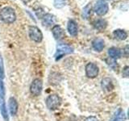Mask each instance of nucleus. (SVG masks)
Here are the masks:
<instances>
[{
	"label": "nucleus",
	"instance_id": "4be33fe9",
	"mask_svg": "<svg viewBox=\"0 0 129 121\" xmlns=\"http://www.w3.org/2000/svg\"><path fill=\"white\" fill-rule=\"evenodd\" d=\"M86 121H99V119L95 116H90L86 119Z\"/></svg>",
	"mask_w": 129,
	"mask_h": 121
},
{
	"label": "nucleus",
	"instance_id": "39448f33",
	"mask_svg": "<svg viewBox=\"0 0 129 121\" xmlns=\"http://www.w3.org/2000/svg\"><path fill=\"white\" fill-rule=\"evenodd\" d=\"M109 11V6L107 1L105 0H99L96 2L94 7V11L96 15L99 16H104L107 14Z\"/></svg>",
	"mask_w": 129,
	"mask_h": 121
},
{
	"label": "nucleus",
	"instance_id": "2eb2a0df",
	"mask_svg": "<svg viewBox=\"0 0 129 121\" xmlns=\"http://www.w3.org/2000/svg\"><path fill=\"white\" fill-rule=\"evenodd\" d=\"M108 55L109 57H111L114 60L119 59L121 57V51L119 48L115 47H111L108 49Z\"/></svg>",
	"mask_w": 129,
	"mask_h": 121
},
{
	"label": "nucleus",
	"instance_id": "a211bd4d",
	"mask_svg": "<svg viewBox=\"0 0 129 121\" xmlns=\"http://www.w3.org/2000/svg\"><path fill=\"white\" fill-rule=\"evenodd\" d=\"M102 87L104 90H107V91H110L113 89V84L110 78H104L102 80Z\"/></svg>",
	"mask_w": 129,
	"mask_h": 121
},
{
	"label": "nucleus",
	"instance_id": "6ab92c4d",
	"mask_svg": "<svg viewBox=\"0 0 129 121\" xmlns=\"http://www.w3.org/2000/svg\"><path fill=\"white\" fill-rule=\"evenodd\" d=\"M90 12H91V7L90 4H88L87 6H86L84 7V9L82 11V17L83 19H88L89 16L90 15Z\"/></svg>",
	"mask_w": 129,
	"mask_h": 121
},
{
	"label": "nucleus",
	"instance_id": "ddd939ff",
	"mask_svg": "<svg viewBox=\"0 0 129 121\" xmlns=\"http://www.w3.org/2000/svg\"><path fill=\"white\" fill-rule=\"evenodd\" d=\"M42 24L45 27H50L52 25H53L55 23V17L52 14H45L42 16L41 18Z\"/></svg>",
	"mask_w": 129,
	"mask_h": 121
},
{
	"label": "nucleus",
	"instance_id": "9b49d317",
	"mask_svg": "<svg viewBox=\"0 0 129 121\" xmlns=\"http://www.w3.org/2000/svg\"><path fill=\"white\" fill-rule=\"evenodd\" d=\"M4 95H0V112L5 121L9 120V115H8V111L7 109V105L5 103V99H4Z\"/></svg>",
	"mask_w": 129,
	"mask_h": 121
},
{
	"label": "nucleus",
	"instance_id": "f8f14e48",
	"mask_svg": "<svg viewBox=\"0 0 129 121\" xmlns=\"http://www.w3.org/2000/svg\"><path fill=\"white\" fill-rule=\"evenodd\" d=\"M92 47L96 52H102L105 47V41L102 38H95L92 41Z\"/></svg>",
	"mask_w": 129,
	"mask_h": 121
},
{
	"label": "nucleus",
	"instance_id": "5701e85b",
	"mask_svg": "<svg viewBox=\"0 0 129 121\" xmlns=\"http://www.w3.org/2000/svg\"><path fill=\"white\" fill-rule=\"evenodd\" d=\"M123 75H124L125 77H127L128 76V67L127 66H126L125 67L123 70Z\"/></svg>",
	"mask_w": 129,
	"mask_h": 121
},
{
	"label": "nucleus",
	"instance_id": "a878e982",
	"mask_svg": "<svg viewBox=\"0 0 129 121\" xmlns=\"http://www.w3.org/2000/svg\"><path fill=\"white\" fill-rule=\"evenodd\" d=\"M63 1H64V0H63Z\"/></svg>",
	"mask_w": 129,
	"mask_h": 121
},
{
	"label": "nucleus",
	"instance_id": "1a4fd4ad",
	"mask_svg": "<svg viewBox=\"0 0 129 121\" xmlns=\"http://www.w3.org/2000/svg\"><path fill=\"white\" fill-rule=\"evenodd\" d=\"M67 31L69 32L70 36H77L78 33V23H77L74 19H70L67 23Z\"/></svg>",
	"mask_w": 129,
	"mask_h": 121
},
{
	"label": "nucleus",
	"instance_id": "423d86ee",
	"mask_svg": "<svg viewBox=\"0 0 129 121\" xmlns=\"http://www.w3.org/2000/svg\"><path fill=\"white\" fill-rule=\"evenodd\" d=\"M85 70H86V75L90 78H96V77L99 75V66H97L95 63H93V62L88 63L86 66Z\"/></svg>",
	"mask_w": 129,
	"mask_h": 121
},
{
	"label": "nucleus",
	"instance_id": "9d476101",
	"mask_svg": "<svg viewBox=\"0 0 129 121\" xmlns=\"http://www.w3.org/2000/svg\"><path fill=\"white\" fill-rule=\"evenodd\" d=\"M8 109H9V111L12 116H14L17 114L18 110H19V104H18L17 100L15 98H13V97H11V98H10L9 100H8Z\"/></svg>",
	"mask_w": 129,
	"mask_h": 121
},
{
	"label": "nucleus",
	"instance_id": "f3484780",
	"mask_svg": "<svg viewBox=\"0 0 129 121\" xmlns=\"http://www.w3.org/2000/svg\"><path fill=\"white\" fill-rule=\"evenodd\" d=\"M111 121H126V115L122 109H119L115 112V115L113 116Z\"/></svg>",
	"mask_w": 129,
	"mask_h": 121
},
{
	"label": "nucleus",
	"instance_id": "412c9836",
	"mask_svg": "<svg viewBox=\"0 0 129 121\" xmlns=\"http://www.w3.org/2000/svg\"><path fill=\"white\" fill-rule=\"evenodd\" d=\"M57 4H59L57 8H60L64 6V1L63 0H54V6L56 7L57 6Z\"/></svg>",
	"mask_w": 129,
	"mask_h": 121
},
{
	"label": "nucleus",
	"instance_id": "dca6fc26",
	"mask_svg": "<svg viewBox=\"0 0 129 121\" xmlns=\"http://www.w3.org/2000/svg\"><path fill=\"white\" fill-rule=\"evenodd\" d=\"M113 36L115 39L118 40H125L127 38V33L123 29H116L113 32Z\"/></svg>",
	"mask_w": 129,
	"mask_h": 121
},
{
	"label": "nucleus",
	"instance_id": "0eeeda50",
	"mask_svg": "<svg viewBox=\"0 0 129 121\" xmlns=\"http://www.w3.org/2000/svg\"><path fill=\"white\" fill-rule=\"evenodd\" d=\"M43 90V82L39 78H36L32 81L30 86V91L33 95L39 96L41 94Z\"/></svg>",
	"mask_w": 129,
	"mask_h": 121
},
{
	"label": "nucleus",
	"instance_id": "393cba45",
	"mask_svg": "<svg viewBox=\"0 0 129 121\" xmlns=\"http://www.w3.org/2000/svg\"><path fill=\"white\" fill-rule=\"evenodd\" d=\"M127 48H128V46H126V47H125V50H124L125 53H126V56H127V53H128V50H127Z\"/></svg>",
	"mask_w": 129,
	"mask_h": 121
},
{
	"label": "nucleus",
	"instance_id": "6e6552de",
	"mask_svg": "<svg viewBox=\"0 0 129 121\" xmlns=\"http://www.w3.org/2000/svg\"><path fill=\"white\" fill-rule=\"evenodd\" d=\"M52 36H53V37L57 40H60L66 37L64 30L60 25H54L52 27Z\"/></svg>",
	"mask_w": 129,
	"mask_h": 121
},
{
	"label": "nucleus",
	"instance_id": "4468645a",
	"mask_svg": "<svg viewBox=\"0 0 129 121\" xmlns=\"http://www.w3.org/2000/svg\"><path fill=\"white\" fill-rule=\"evenodd\" d=\"M93 26H94V27L96 30L102 32L106 29V27L107 26V23L106 20L103 19H95L94 21L93 22Z\"/></svg>",
	"mask_w": 129,
	"mask_h": 121
},
{
	"label": "nucleus",
	"instance_id": "20e7f679",
	"mask_svg": "<svg viewBox=\"0 0 129 121\" xmlns=\"http://www.w3.org/2000/svg\"><path fill=\"white\" fill-rule=\"evenodd\" d=\"M28 35H29L30 39L36 43H40L43 40L42 32L36 26L32 25L28 27Z\"/></svg>",
	"mask_w": 129,
	"mask_h": 121
},
{
	"label": "nucleus",
	"instance_id": "aec40b11",
	"mask_svg": "<svg viewBox=\"0 0 129 121\" xmlns=\"http://www.w3.org/2000/svg\"><path fill=\"white\" fill-rule=\"evenodd\" d=\"M5 76V71H4V64H3V60L2 56L0 55V78L2 79L4 78Z\"/></svg>",
	"mask_w": 129,
	"mask_h": 121
},
{
	"label": "nucleus",
	"instance_id": "f03ea898",
	"mask_svg": "<svg viewBox=\"0 0 129 121\" xmlns=\"http://www.w3.org/2000/svg\"><path fill=\"white\" fill-rule=\"evenodd\" d=\"M74 52V48L72 46L66 44H58L56 45V50L54 54V57L56 60H59L61 59L63 56L68 54H71Z\"/></svg>",
	"mask_w": 129,
	"mask_h": 121
},
{
	"label": "nucleus",
	"instance_id": "b1692460",
	"mask_svg": "<svg viewBox=\"0 0 129 121\" xmlns=\"http://www.w3.org/2000/svg\"><path fill=\"white\" fill-rule=\"evenodd\" d=\"M3 86H4V85H3V79L0 78V88L3 87Z\"/></svg>",
	"mask_w": 129,
	"mask_h": 121
},
{
	"label": "nucleus",
	"instance_id": "7ed1b4c3",
	"mask_svg": "<svg viewBox=\"0 0 129 121\" xmlns=\"http://www.w3.org/2000/svg\"><path fill=\"white\" fill-rule=\"evenodd\" d=\"M45 103L49 110H56L61 104V99L57 95H50L46 99Z\"/></svg>",
	"mask_w": 129,
	"mask_h": 121
},
{
	"label": "nucleus",
	"instance_id": "f257e3e1",
	"mask_svg": "<svg viewBox=\"0 0 129 121\" xmlns=\"http://www.w3.org/2000/svg\"><path fill=\"white\" fill-rule=\"evenodd\" d=\"M0 19L5 23L11 24L16 20V13L11 7H5L0 11Z\"/></svg>",
	"mask_w": 129,
	"mask_h": 121
}]
</instances>
